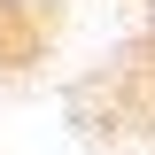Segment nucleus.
Listing matches in <instances>:
<instances>
[{
  "label": "nucleus",
  "mask_w": 155,
  "mask_h": 155,
  "mask_svg": "<svg viewBox=\"0 0 155 155\" xmlns=\"http://www.w3.org/2000/svg\"><path fill=\"white\" fill-rule=\"evenodd\" d=\"M0 8H54V0H0Z\"/></svg>",
  "instance_id": "1"
},
{
  "label": "nucleus",
  "mask_w": 155,
  "mask_h": 155,
  "mask_svg": "<svg viewBox=\"0 0 155 155\" xmlns=\"http://www.w3.org/2000/svg\"><path fill=\"white\" fill-rule=\"evenodd\" d=\"M147 8H155V0H147Z\"/></svg>",
  "instance_id": "2"
}]
</instances>
